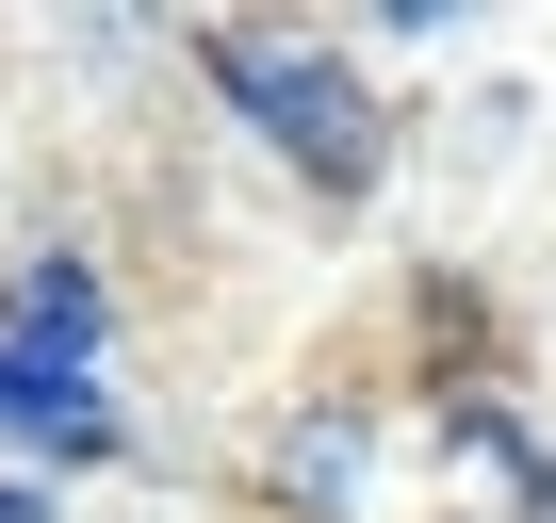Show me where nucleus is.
<instances>
[{
  "label": "nucleus",
  "instance_id": "obj_1",
  "mask_svg": "<svg viewBox=\"0 0 556 523\" xmlns=\"http://www.w3.org/2000/svg\"><path fill=\"white\" fill-rule=\"evenodd\" d=\"M213 82H229L278 148H295L328 196H361V180H377V99H361L328 50H262V34H229V50H213Z\"/></svg>",
  "mask_w": 556,
  "mask_h": 523
},
{
  "label": "nucleus",
  "instance_id": "obj_2",
  "mask_svg": "<svg viewBox=\"0 0 556 523\" xmlns=\"http://www.w3.org/2000/svg\"><path fill=\"white\" fill-rule=\"evenodd\" d=\"M0 425H34V442H66V458H99V442H115V409H99L66 360H17V344H0Z\"/></svg>",
  "mask_w": 556,
  "mask_h": 523
},
{
  "label": "nucleus",
  "instance_id": "obj_3",
  "mask_svg": "<svg viewBox=\"0 0 556 523\" xmlns=\"http://www.w3.org/2000/svg\"><path fill=\"white\" fill-rule=\"evenodd\" d=\"M66 344H99V279L83 262H34L17 279V360H66Z\"/></svg>",
  "mask_w": 556,
  "mask_h": 523
}]
</instances>
